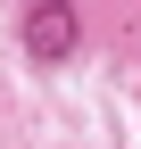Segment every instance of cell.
Listing matches in <instances>:
<instances>
[{"mask_svg":"<svg viewBox=\"0 0 141 149\" xmlns=\"http://www.w3.org/2000/svg\"><path fill=\"white\" fill-rule=\"evenodd\" d=\"M75 8H58V0H42V8H25V50H33V58H42V66H58L66 58V50H75Z\"/></svg>","mask_w":141,"mask_h":149,"instance_id":"6da1fadb","label":"cell"}]
</instances>
